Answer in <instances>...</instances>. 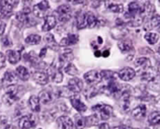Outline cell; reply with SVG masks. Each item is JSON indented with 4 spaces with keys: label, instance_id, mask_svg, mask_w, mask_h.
<instances>
[{
    "label": "cell",
    "instance_id": "1",
    "mask_svg": "<svg viewBox=\"0 0 160 129\" xmlns=\"http://www.w3.org/2000/svg\"><path fill=\"white\" fill-rule=\"evenodd\" d=\"M7 89H8L7 92L2 97V101L7 106H11L16 101H18L20 99L21 95H22V92L20 90V87L17 86V85L8 87Z\"/></svg>",
    "mask_w": 160,
    "mask_h": 129
},
{
    "label": "cell",
    "instance_id": "2",
    "mask_svg": "<svg viewBox=\"0 0 160 129\" xmlns=\"http://www.w3.org/2000/svg\"><path fill=\"white\" fill-rule=\"evenodd\" d=\"M92 110H93V112H95L97 113V115L99 116V119H101L103 121L109 120L112 115V108L106 104L95 105L92 108Z\"/></svg>",
    "mask_w": 160,
    "mask_h": 129
},
{
    "label": "cell",
    "instance_id": "3",
    "mask_svg": "<svg viewBox=\"0 0 160 129\" xmlns=\"http://www.w3.org/2000/svg\"><path fill=\"white\" fill-rule=\"evenodd\" d=\"M18 3V1H0V20L10 17Z\"/></svg>",
    "mask_w": 160,
    "mask_h": 129
},
{
    "label": "cell",
    "instance_id": "4",
    "mask_svg": "<svg viewBox=\"0 0 160 129\" xmlns=\"http://www.w3.org/2000/svg\"><path fill=\"white\" fill-rule=\"evenodd\" d=\"M57 97H59L58 90L56 92H54L51 88H48V89H45V90L41 91L40 94H39V97H38L40 103H42L44 105L50 104L51 102H52Z\"/></svg>",
    "mask_w": 160,
    "mask_h": 129
},
{
    "label": "cell",
    "instance_id": "5",
    "mask_svg": "<svg viewBox=\"0 0 160 129\" xmlns=\"http://www.w3.org/2000/svg\"><path fill=\"white\" fill-rule=\"evenodd\" d=\"M55 12H56V14L58 15L59 22H68V21L71 18L72 10H71V7H69V5H68V4H63V5L59 6V7L56 8Z\"/></svg>",
    "mask_w": 160,
    "mask_h": 129
},
{
    "label": "cell",
    "instance_id": "6",
    "mask_svg": "<svg viewBox=\"0 0 160 129\" xmlns=\"http://www.w3.org/2000/svg\"><path fill=\"white\" fill-rule=\"evenodd\" d=\"M38 118L34 114H26L22 116L19 121V127L21 129H31L36 127Z\"/></svg>",
    "mask_w": 160,
    "mask_h": 129
},
{
    "label": "cell",
    "instance_id": "7",
    "mask_svg": "<svg viewBox=\"0 0 160 129\" xmlns=\"http://www.w3.org/2000/svg\"><path fill=\"white\" fill-rule=\"evenodd\" d=\"M16 20L23 25H32L35 23L33 19L30 17V8L24 7L16 14Z\"/></svg>",
    "mask_w": 160,
    "mask_h": 129
},
{
    "label": "cell",
    "instance_id": "8",
    "mask_svg": "<svg viewBox=\"0 0 160 129\" xmlns=\"http://www.w3.org/2000/svg\"><path fill=\"white\" fill-rule=\"evenodd\" d=\"M66 87L71 93V95L74 97L75 95H78L79 93L82 92V90L83 88V83H82V80H80L79 78H72L71 80H69V82Z\"/></svg>",
    "mask_w": 160,
    "mask_h": 129
},
{
    "label": "cell",
    "instance_id": "9",
    "mask_svg": "<svg viewBox=\"0 0 160 129\" xmlns=\"http://www.w3.org/2000/svg\"><path fill=\"white\" fill-rule=\"evenodd\" d=\"M50 7L48 1H41L33 7V13L37 18H44Z\"/></svg>",
    "mask_w": 160,
    "mask_h": 129
},
{
    "label": "cell",
    "instance_id": "10",
    "mask_svg": "<svg viewBox=\"0 0 160 129\" xmlns=\"http://www.w3.org/2000/svg\"><path fill=\"white\" fill-rule=\"evenodd\" d=\"M18 82V78L16 74L12 71H7L2 79V85L4 88H8L14 86Z\"/></svg>",
    "mask_w": 160,
    "mask_h": 129
},
{
    "label": "cell",
    "instance_id": "11",
    "mask_svg": "<svg viewBox=\"0 0 160 129\" xmlns=\"http://www.w3.org/2000/svg\"><path fill=\"white\" fill-rule=\"evenodd\" d=\"M48 75L49 78L52 79V81L55 83H60L63 81V74L60 70V67H56L54 65H52L48 68Z\"/></svg>",
    "mask_w": 160,
    "mask_h": 129
},
{
    "label": "cell",
    "instance_id": "12",
    "mask_svg": "<svg viewBox=\"0 0 160 129\" xmlns=\"http://www.w3.org/2000/svg\"><path fill=\"white\" fill-rule=\"evenodd\" d=\"M84 81L86 82V83L88 84H96L98 82H99L101 81V74L100 72L97 71V70H90L88 72H86L83 76Z\"/></svg>",
    "mask_w": 160,
    "mask_h": 129
},
{
    "label": "cell",
    "instance_id": "13",
    "mask_svg": "<svg viewBox=\"0 0 160 129\" xmlns=\"http://www.w3.org/2000/svg\"><path fill=\"white\" fill-rule=\"evenodd\" d=\"M74 59V55H73V52L71 50H64L60 55H59V58H58V61H59V64H60V67H63L64 65H68L69 64L70 61H72Z\"/></svg>",
    "mask_w": 160,
    "mask_h": 129
},
{
    "label": "cell",
    "instance_id": "14",
    "mask_svg": "<svg viewBox=\"0 0 160 129\" xmlns=\"http://www.w3.org/2000/svg\"><path fill=\"white\" fill-rule=\"evenodd\" d=\"M56 123L59 129H73L74 127V123L72 122V120L68 116H66V115H63L57 118Z\"/></svg>",
    "mask_w": 160,
    "mask_h": 129
},
{
    "label": "cell",
    "instance_id": "15",
    "mask_svg": "<svg viewBox=\"0 0 160 129\" xmlns=\"http://www.w3.org/2000/svg\"><path fill=\"white\" fill-rule=\"evenodd\" d=\"M135 74L136 73H135V70L133 68H131V67H124L119 71L118 76L122 81L129 82L135 77Z\"/></svg>",
    "mask_w": 160,
    "mask_h": 129
},
{
    "label": "cell",
    "instance_id": "16",
    "mask_svg": "<svg viewBox=\"0 0 160 129\" xmlns=\"http://www.w3.org/2000/svg\"><path fill=\"white\" fill-rule=\"evenodd\" d=\"M78 41H79V37H78V35L69 33V34H68V36H66L65 37H63V38L61 39L59 45L62 46V47H68V46H71V45L76 44Z\"/></svg>",
    "mask_w": 160,
    "mask_h": 129
},
{
    "label": "cell",
    "instance_id": "17",
    "mask_svg": "<svg viewBox=\"0 0 160 129\" xmlns=\"http://www.w3.org/2000/svg\"><path fill=\"white\" fill-rule=\"evenodd\" d=\"M34 81L39 85H46L49 82V75L44 71H36L33 75Z\"/></svg>",
    "mask_w": 160,
    "mask_h": 129
},
{
    "label": "cell",
    "instance_id": "18",
    "mask_svg": "<svg viewBox=\"0 0 160 129\" xmlns=\"http://www.w3.org/2000/svg\"><path fill=\"white\" fill-rule=\"evenodd\" d=\"M8 60L10 64H17L22 58V50H8L6 52Z\"/></svg>",
    "mask_w": 160,
    "mask_h": 129
},
{
    "label": "cell",
    "instance_id": "19",
    "mask_svg": "<svg viewBox=\"0 0 160 129\" xmlns=\"http://www.w3.org/2000/svg\"><path fill=\"white\" fill-rule=\"evenodd\" d=\"M15 74L17 76V78H19L20 80L22 81H28L29 78H30V73H29V70L23 67V66H19L17 67V68L15 69Z\"/></svg>",
    "mask_w": 160,
    "mask_h": 129
},
{
    "label": "cell",
    "instance_id": "20",
    "mask_svg": "<svg viewBox=\"0 0 160 129\" xmlns=\"http://www.w3.org/2000/svg\"><path fill=\"white\" fill-rule=\"evenodd\" d=\"M44 40L46 42V45H47V48H50L52 50H54V51H58L59 50V44L56 42L54 37L52 34L51 33H48L45 37H44Z\"/></svg>",
    "mask_w": 160,
    "mask_h": 129
},
{
    "label": "cell",
    "instance_id": "21",
    "mask_svg": "<svg viewBox=\"0 0 160 129\" xmlns=\"http://www.w3.org/2000/svg\"><path fill=\"white\" fill-rule=\"evenodd\" d=\"M70 102H71L72 107H73L77 112H84L87 110L86 105H85L83 102H82V101L80 100V98L75 97V96L72 97H70Z\"/></svg>",
    "mask_w": 160,
    "mask_h": 129
},
{
    "label": "cell",
    "instance_id": "22",
    "mask_svg": "<svg viewBox=\"0 0 160 129\" xmlns=\"http://www.w3.org/2000/svg\"><path fill=\"white\" fill-rule=\"evenodd\" d=\"M29 108L33 112H40V101L37 96H31L28 100Z\"/></svg>",
    "mask_w": 160,
    "mask_h": 129
},
{
    "label": "cell",
    "instance_id": "23",
    "mask_svg": "<svg viewBox=\"0 0 160 129\" xmlns=\"http://www.w3.org/2000/svg\"><path fill=\"white\" fill-rule=\"evenodd\" d=\"M146 106L143 105V104H141L139 105L137 108H135L133 111H132V116L138 120H141V119H143L146 115Z\"/></svg>",
    "mask_w": 160,
    "mask_h": 129
},
{
    "label": "cell",
    "instance_id": "24",
    "mask_svg": "<svg viewBox=\"0 0 160 129\" xmlns=\"http://www.w3.org/2000/svg\"><path fill=\"white\" fill-rule=\"evenodd\" d=\"M56 25V19L54 16H47L44 22V24L42 26V31L49 32L52 28H54Z\"/></svg>",
    "mask_w": 160,
    "mask_h": 129
},
{
    "label": "cell",
    "instance_id": "25",
    "mask_svg": "<svg viewBox=\"0 0 160 129\" xmlns=\"http://www.w3.org/2000/svg\"><path fill=\"white\" fill-rule=\"evenodd\" d=\"M85 21H86V27L88 28H94L98 24V18L91 11L85 12Z\"/></svg>",
    "mask_w": 160,
    "mask_h": 129
},
{
    "label": "cell",
    "instance_id": "26",
    "mask_svg": "<svg viewBox=\"0 0 160 129\" xmlns=\"http://www.w3.org/2000/svg\"><path fill=\"white\" fill-rule=\"evenodd\" d=\"M76 25L79 29H82L86 27V21H85V12L79 11L76 15Z\"/></svg>",
    "mask_w": 160,
    "mask_h": 129
},
{
    "label": "cell",
    "instance_id": "27",
    "mask_svg": "<svg viewBox=\"0 0 160 129\" xmlns=\"http://www.w3.org/2000/svg\"><path fill=\"white\" fill-rule=\"evenodd\" d=\"M118 47H119V49H120V51L122 52H128L129 51L132 50L133 45H132V42L129 39H124V40H121L118 43Z\"/></svg>",
    "mask_w": 160,
    "mask_h": 129
},
{
    "label": "cell",
    "instance_id": "28",
    "mask_svg": "<svg viewBox=\"0 0 160 129\" xmlns=\"http://www.w3.org/2000/svg\"><path fill=\"white\" fill-rule=\"evenodd\" d=\"M40 41H41L40 36L36 34H32L25 38V43L28 45H38L40 43Z\"/></svg>",
    "mask_w": 160,
    "mask_h": 129
},
{
    "label": "cell",
    "instance_id": "29",
    "mask_svg": "<svg viewBox=\"0 0 160 129\" xmlns=\"http://www.w3.org/2000/svg\"><path fill=\"white\" fill-rule=\"evenodd\" d=\"M74 124H75L76 129H83L86 127V125H85V118L82 117L80 114H77L74 117Z\"/></svg>",
    "mask_w": 160,
    "mask_h": 129
},
{
    "label": "cell",
    "instance_id": "30",
    "mask_svg": "<svg viewBox=\"0 0 160 129\" xmlns=\"http://www.w3.org/2000/svg\"><path fill=\"white\" fill-rule=\"evenodd\" d=\"M38 54H36V52H28V53H26L25 54V59H26V61H28L30 64H32V65H38L40 62L38 61Z\"/></svg>",
    "mask_w": 160,
    "mask_h": 129
},
{
    "label": "cell",
    "instance_id": "31",
    "mask_svg": "<svg viewBox=\"0 0 160 129\" xmlns=\"http://www.w3.org/2000/svg\"><path fill=\"white\" fill-rule=\"evenodd\" d=\"M144 38L147 40V42L151 45L153 44H156L159 38V36L157 34V33H153V32H149V33H146L145 36H144Z\"/></svg>",
    "mask_w": 160,
    "mask_h": 129
},
{
    "label": "cell",
    "instance_id": "32",
    "mask_svg": "<svg viewBox=\"0 0 160 129\" xmlns=\"http://www.w3.org/2000/svg\"><path fill=\"white\" fill-rule=\"evenodd\" d=\"M107 91L110 93V94H115V93H118L119 90H120V86L119 84L114 82V81H110L107 87H106Z\"/></svg>",
    "mask_w": 160,
    "mask_h": 129
},
{
    "label": "cell",
    "instance_id": "33",
    "mask_svg": "<svg viewBox=\"0 0 160 129\" xmlns=\"http://www.w3.org/2000/svg\"><path fill=\"white\" fill-rule=\"evenodd\" d=\"M148 122L151 125L154 126H159L160 125V112H152L151 115L148 117Z\"/></svg>",
    "mask_w": 160,
    "mask_h": 129
},
{
    "label": "cell",
    "instance_id": "34",
    "mask_svg": "<svg viewBox=\"0 0 160 129\" xmlns=\"http://www.w3.org/2000/svg\"><path fill=\"white\" fill-rule=\"evenodd\" d=\"M99 118L97 114H93L91 116H88L85 118V125L88 127H92V126H96L98 124Z\"/></svg>",
    "mask_w": 160,
    "mask_h": 129
},
{
    "label": "cell",
    "instance_id": "35",
    "mask_svg": "<svg viewBox=\"0 0 160 129\" xmlns=\"http://www.w3.org/2000/svg\"><path fill=\"white\" fill-rule=\"evenodd\" d=\"M65 72L68 75H71V76H75L79 73L77 67L72 63H69L65 67Z\"/></svg>",
    "mask_w": 160,
    "mask_h": 129
},
{
    "label": "cell",
    "instance_id": "36",
    "mask_svg": "<svg viewBox=\"0 0 160 129\" xmlns=\"http://www.w3.org/2000/svg\"><path fill=\"white\" fill-rule=\"evenodd\" d=\"M101 74V78L105 79V80H109V81H113L115 78V73L111 71V70H102L100 72Z\"/></svg>",
    "mask_w": 160,
    "mask_h": 129
},
{
    "label": "cell",
    "instance_id": "37",
    "mask_svg": "<svg viewBox=\"0 0 160 129\" xmlns=\"http://www.w3.org/2000/svg\"><path fill=\"white\" fill-rule=\"evenodd\" d=\"M128 9H129V12L132 13V14L138 12L139 9H140V5H139V3H138V2H131V3L128 5Z\"/></svg>",
    "mask_w": 160,
    "mask_h": 129
},
{
    "label": "cell",
    "instance_id": "38",
    "mask_svg": "<svg viewBox=\"0 0 160 129\" xmlns=\"http://www.w3.org/2000/svg\"><path fill=\"white\" fill-rule=\"evenodd\" d=\"M109 9L112 12H122L123 11V6L120 4H111L109 6Z\"/></svg>",
    "mask_w": 160,
    "mask_h": 129
},
{
    "label": "cell",
    "instance_id": "39",
    "mask_svg": "<svg viewBox=\"0 0 160 129\" xmlns=\"http://www.w3.org/2000/svg\"><path fill=\"white\" fill-rule=\"evenodd\" d=\"M1 42H2V44H3L4 47H10V46L12 45V42H11V40L9 39V37H8V36L4 37L2 38Z\"/></svg>",
    "mask_w": 160,
    "mask_h": 129
},
{
    "label": "cell",
    "instance_id": "40",
    "mask_svg": "<svg viewBox=\"0 0 160 129\" xmlns=\"http://www.w3.org/2000/svg\"><path fill=\"white\" fill-rule=\"evenodd\" d=\"M147 63H149V60L147 58H139L137 61H136V65L138 67H142V66H145Z\"/></svg>",
    "mask_w": 160,
    "mask_h": 129
},
{
    "label": "cell",
    "instance_id": "41",
    "mask_svg": "<svg viewBox=\"0 0 160 129\" xmlns=\"http://www.w3.org/2000/svg\"><path fill=\"white\" fill-rule=\"evenodd\" d=\"M152 24L153 27H158L160 26V16H156L152 20Z\"/></svg>",
    "mask_w": 160,
    "mask_h": 129
},
{
    "label": "cell",
    "instance_id": "42",
    "mask_svg": "<svg viewBox=\"0 0 160 129\" xmlns=\"http://www.w3.org/2000/svg\"><path fill=\"white\" fill-rule=\"evenodd\" d=\"M6 29V22L3 20H0V36H2Z\"/></svg>",
    "mask_w": 160,
    "mask_h": 129
},
{
    "label": "cell",
    "instance_id": "43",
    "mask_svg": "<svg viewBox=\"0 0 160 129\" xmlns=\"http://www.w3.org/2000/svg\"><path fill=\"white\" fill-rule=\"evenodd\" d=\"M5 61H6L5 55L2 52H0V69H2L5 67Z\"/></svg>",
    "mask_w": 160,
    "mask_h": 129
},
{
    "label": "cell",
    "instance_id": "44",
    "mask_svg": "<svg viewBox=\"0 0 160 129\" xmlns=\"http://www.w3.org/2000/svg\"><path fill=\"white\" fill-rule=\"evenodd\" d=\"M47 47H44V48H42L41 49V51H40V52H39V54H38V57L39 58H43L44 56H45V54H46V52H47Z\"/></svg>",
    "mask_w": 160,
    "mask_h": 129
},
{
    "label": "cell",
    "instance_id": "45",
    "mask_svg": "<svg viewBox=\"0 0 160 129\" xmlns=\"http://www.w3.org/2000/svg\"><path fill=\"white\" fill-rule=\"evenodd\" d=\"M99 129H109V127H108V125L107 124H102L99 127Z\"/></svg>",
    "mask_w": 160,
    "mask_h": 129
},
{
    "label": "cell",
    "instance_id": "46",
    "mask_svg": "<svg viewBox=\"0 0 160 129\" xmlns=\"http://www.w3.org/2000/svg\"><path fill=\"white\" fill-rule=\"evenodd\" d=\"M5 129H17V128H16V127H14V126H12V125H8V126H7V127H6V128Z\"/></svg>",
    "mask_w": 160,
    "mask_h": 129
},
{
    "label": "cell",
    "instance_id": "47",
    "mask_svg": "<svg viewBox=\"0 0 160 129\" xmlns=\"http://www.w3.org/2000/svg\"><path fill=\"white\" fill-rule=\"evenodd\" d=\"M109 54H110V52H109V51H106V52H103V56H104V57H107Z\"/></svg>",
    "mask_w": 160,
    "mask_h": 129
},
{
    "label": "cell",
    "instance_id": "48",
    "mask_svg": "<svg viewBox=\"0 0 160 129\" xmlns=\"http://www.w3.org/2000/svg\"><path fill=\"white\" fill-rule=\"evenodd\" d=\"M114 129H133V128H130V127H116V128Z\"/></svg>",
    "mask_w": 160,
    "mask_h": 129
},
{
    "label": "cell",
    "instance_id": "49",
    "mask_svg": "<svg viewBox=\"0 0 160 129\" xmlns=\"http://www.w3.org/2000/svg\"><path fill=\"white\" fill-rule=\"evenodd\" d=\"M95 54H96V56H97V57L100 56V55H99V54H100V52H96V53H95Z\"/></svg>",
    "mask_w": 160,
    "mask_h": 129
}]
</instances>
